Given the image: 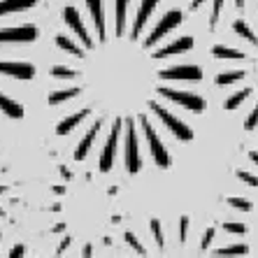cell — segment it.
<instances>
[{"label":"cell","mask_w":258,"mask_h":258,"mask_svg":"<svg viewBox=\"0 0 258 258\" xmlns=\"http://www.w3.org/2000/svg\"><path fill=\"white\" fill-rule=\"evenodd\" d=\"M140 121H142V131L144 135H147V142H149V149H151V156H154V163L156 165H161V168H170V156L168 151H165V147H163L161 138L156 135V131L151 128V123L147 121V116H140Z\"/></svg>","instance_id":"1"},{"label":"cell","mask_w":258,"mask_h":258,"mask_svg":"<svg viewBox=\"0 0 258 258\" xmlns=\"http://www.w3.org/2000/svg\"><path fill=\"white\" fill-rule=\"evenodd\" d=\"M158 93L168 100L177 102L181 107H186L188 112H203L205 109V100L196 93H186V91H174V89H165V86H158Z\"/></svg>","instance_id":"2"},{"label":"cell","mask_w":258,"mask_h":258,"mask_svg":"<svg viewBox=\"0 0 258 258\" xmlns=\"http://www.w3.org/2000/svg\"><path fill=\"white\" fill-rule=\"evenodd\" d=\"M126 168L128 172H140L142 170V158H140V149H138V133H135L133 119L126 121Z\"/></svg>","instance_id":"3"},{"label":"cell","mask_w":258,"mask_h":258,"mask_svg":"<svg viewBox=\"0 0 258 258\" xmlns=\"http://www.w3.org/2000/svg\"><path fill=\"white\" fill-rule=\"evenodd\" d=\"M149 107L154 109V112H156V114H158V119H161L163 123H165V126H168L170 131H172V133H174V135H177V138H179V140H184V142H188V140H193V131L186 126V123H184V121H179V119H177V116H174V114H170L168 109H165V107H161L158 102H151Z\"/></svg>","instance_id":"4"},{"label":"cell","mask_w":258,"mask_h":258,"mask_svg":"<svg viewBox=\"0 0 258 258\" xmlns=\"http://www.w3.org/2000/svg\"><path fill=\"white\" fill-rule=\"evenodd\" d=\"M161 79H165V82H200L203 70L198 66L168 68V70H161Z\"/></svg>","instance_id":"5"},{"label":"cell","mask_w":258,"mask_h":258,"mask_svg":"<svg viewBox=\"0 0 258 258\" xmlns=\"http://www.w3.org/2000/svg\"><path fill=\"white\" fill-rule=\"evenodd\" d=\"M119 133H121V121H116L114 126H112V133H109L107 138V144L102 147L100 151V170L102 172H109L112 170V163H114V154H116V144H119Z\"/></svg>","instance_id":"6"},{"label":"cell","mask_w":258,"mask_h":258,"mask_svg":"<svg viewBox=\"0 0 258 258\" xmlns=\"http://www.w3.org/2000/svg\"><path fill=\"white\" fill-rule=\"evenodd\" d=\"M181 24V12H177V10H172V12H168L165 17L158 21V26L154 30H151V35L147 37V42H144V47H151V44H156L158 40H161L165 33H170V30L174 28V26Z\"/></svg>","instance_id":"7"},{"label":"cell","mask_w":258,"mask_h":258,"mask_svg":"<svg viewBox=\"0 0 258 258\" xmlns=\"http://www.w3.org/2000/svg\"><path fill=\"white\" fill-rule=\"evenodd\" d=\"M37 37V28L30 26H14V28H3L0 30V42H33Z\"/></svg>","instance_id":"8"},{"label":"cell","mask_w":258,"mask_h":258,"mask_svg":"<svg viewBox=\"0 0 258 258\" xmlns=\"http://www.w3.org/2000/svg\"><path fill=\"white\" fill-rule=\"evenodd\" d=\"M0 75H10L14 79H33L35 68L30 63H19V60H0Z\"/></svg>","instance_id":"9"},{"label":"cell","mask_w":258,"mask_h":258,"mask_svg":"<svg viewBox=\"0 0 258 258\" xmlns=\"http://www.w3.org/2000/svg\"><path fill=\"white\" fill-rule=\"evenodd\" d=\"M63 19H66V24L70 26V28L79 35V40L86 44V49H93V40H91L89 30H86L84 24H82V19H79L77 10H75V7H66V12H63Z\"/></svg>","instance_id":"10"},{"label":"cell","mask_w":258,"mask_h":258,"mask_svg":"<svg viewBox=\"0 0 258 258\" xmlns=\"http://www.w3.org/2000/svg\"><path fill=\"white\" fill-rule=\"evenodd\" d=\"M156 3H158V0H142V3H140L138 17H135V24H133V33H131L133 40H138V37H140V33H142L144 24H147V19H149L151 12H154Z\"/></svg>","instance_id":"11"},{"label":"cell","mask_w":258,"mask_h":258,"mask_svg":"<svg viewBox=\"0 0 258 258\" xmlns=\"http://www.w3.org/2000/svg\"><path fill=\"white\" fill-rule=\"evenodd\" d=\"M191 47H193V37H179V40H174V42L168 44V47L158 49L156 54H154V58H170V56L184 54V51H188Z\"/></svg>","instance_id":"12"},{"label":"cell","mask_w":258,"mask_h":258,"mask_svg":"<svg viewBox=\"0 0 258 258\" xmlns=\"http://www.w3.org/2000/svg\"><path fill=\"white\" fill-rule=\"evenodd\" d=\"M100 121H96L93 126H91V131L84 135V140L79 142V147H77V151H75V161H84L86 158V151L91 149V144H93V140L98 138V133H100Z\"/></svg>","instance_id":"13"},{"label":"cell","mask_w":258,"mask_h":258,"mask_svg":"<svg viewBox=\"0 0 258 258\" xmlns=\"http://www.w3.org/2000/svg\"><path fill=\"white\" fill-rule=\"evenodd\" d=\"M86 5L91 10V17L96 21V30H98V37L105 42V17H102V0H86Z\"/></svg>","instance_id":"14"},{"label":"cell","mask_w":258,"mask_h":258,"mask_svg":"<svg viewBox=\"0 0 258 258\" xmlns=\"http://www.w3.org/2000/svg\"><path fill=\"white\" fill-rule=\"evenodd\" d=\"M89 114H91V109H89V107H86V109H79L77 114H72V116H68V119L60 121L58 128H56V133H58V135H68V133H70L72 128H77L79 123H82V121H84Z\"/></svg>","instance_id":"15"},{"label":"cell","mask_w":258,"mask_h":258,"mask_svg":"<svg viewBox=\"0 0 258 258\" xmlns=\"http://www.w3.org/2000/svg\"><path fill=\"white\" fill-rule=\"evenodd\" d=\"M37 0H0V17L12 12H24L28 7H33Z\"/></svg>","instance_id":"16"},{"label":"cell","mask_w":258,"mask_h":258,"mask_svg":"<svg viewBox=\"0 0 258 258\" xmlns=\"http://www.w3.org/2000/svg\"><path fill=\"white\" fill-rule=\"evenodd\" d=\"M0 112H5L7 116H12V119H21L24 116V107L19 105V102H14L12 98H7L0 93Z\"/></svg>","instance_id":"17"},{"label":"cell","mask_w":258,"mask_h":258,"mask_svg":"<svg viewBox=\"0 0 258 258\" xmlns=\"http://www.w3.org/2000/svg\"><path fill=\"white\" fill-rule=\"evenodd\" d=\"M114 12H116V37L123 35V28H126V7L128 0H116L114 3Z\"/></svg>","instance_id":"18"},{"label":"cell","mask_w":258,"mask_h":258,"mask_svg":"<svg viewBox=\"0 0 258 258\" xmlns=\"http://www.w3.org/2000/svg\"><path fill=\"white\" fill-rule=\"evenodd\" d=\"M212 56H216V58H244L242 51L228 49V47H223V44H214V47H212Z\"/></svg>","instance_id":"19"},{"label":"cell","mask_w":258,"mask_h":258,"mask_svg":"<svg viewBox=\"0 0 258 258\" xmlns=\"http://www.w3.org/2000/svg\"><path fill=\"white\" fill-rule=\"evenodd\" d=\"M79 96V89H63V91H56L49 96V105H60V102L70 100V98H77Z\"/></svg>","instance_id":"20"},{"label":"cell","mask_w":258,"mask_h":258,"mask_svg":"<svg viewBox=\"0 0 258 258\" xmlns=\"http://www.w3.org/2000/svg\"><path fill=\"white\" fill-rule=\"evenodd\" d=\"M56 44H58V49H63V51H68V54H72V56H79V58L84 56V51H82L77 44L72 42V40H68L66 35H58V37H56Z\"/></svg>","instance_id":"21"},{"label":"cell","mask_w":258,"mask_h":258,"mask_svg":"<svg viewBox=\"0 0 258 258\" xmlns=\"http://www.w3.org/2000/svg\"><path fill=\"white\" fill-rule=\"evenodd\" d=\"M233 30H235V33H237V35H242V37H244V40H249V42H253V44H256V47H258V37H256V33H253V30L249 28V26H246L244 21H242V19H240V21H235V24H233Z\"/></svg>","instance_id":"22"},{"label":"cell","mask_w":258,"mask_h":258,"mask_svg":"<svg viewBox=\"0 0 258 258\" xmlns=\"http://www.w3.org/2000/svg\"><path fill=\"white\" fill-rule=\"evenodd\" d=\"M216 256H244V253H249V246L246 244H230L226 246V249H216Z\"/></svg>","instance_id":"23"},{"label":"cell","mask_w":258,"mask_h":258,"mask_svg":"<svg viewBox=\"0 0 258 258\" xmlns=\"http://www.w3.org/2000/svg\"><path fill=\"white\" fill-rule=\"evenodd\" d=\"M240 79H244V72H242V70L223 72V75H219V77H216V84H219V86H228V84H233V82H240Z\"/></svg>","instance_id":"24"},{"label":"cell","mask_w":258,"mask_h":258,"mask_svg":"<svg viewBox=\"0 0 258 258\" xmlns=\"http://www.w3.org/2000/svg\"><path fill=\"white\" fill-rule=\"evenodd\" d=\"M249 93H251V89H242L240 93H235V96H230L228 100H226V109H235V107H240L242 102L249 98Z\"/></svg>","instance_id":"25"},{"label":"cell","mask_w":258,"mask_h":258,"mask_svg":"<svg viewBox=\"0 0 258 258\" xmlns=\"http://www.w3.org/2000/svg\"><path fill=\"white\" fill-rule=\"evenodd\" d=\"M51 75L58 77V79H75L77 77V72L75 70H70V68H60V66H56L54 70H51Z\"/></svg>","instance_id":"26"},{"label":"cell","mask_w":258,"mask_h":258,"mask_svg":"<svg viewBox=\"0 0 258 258\" xmlns=\"http://www.w3.org/2000/svg\"><path fill=\"white\" fill-rule=\"evenodd\" d=\"M221 7H223V0H214V7H212V17H210V30L216 28V21H219Z\"/></svg>","instance_id":"27"},{"label":"cell","mask_w":258,"mask_h":258,"mask_svg":"<svg viewBox=\"0 0 258 258\" xmlns=\"http://www.w3.org/2000/svg\"><path fill=\"white\" fill-rule=\"evenodd\" d=\"M151 233H154L156 244L163 249V230H161V221H158V219H151Z\"/></svg>","instance_id":"28"},{"label":"cell","mask_w":258,"mask_h":258,"mask_svg":"<svg viewBox=\"0 0 258 258\" xmlns=\"http://www.w3.org/2000/svg\"><path fill=\"white\" fill-rule=\"evenodd\" d=\"M228 205L230 207H235V210H242V212H249L251 210V203L244 198H228Z\"/></svg>","instance_id":"29"},{"label":"cell","mask_w":258,"mask_h":258,"mask_svg":"<svg viewBox=\"0 0 258 258\" xmlns=\"http://www.w3.org/2000/svg\"><path fill=\"white\" fill-rule=\"evenodd\" d=\"M123 237H126V242L133 246V249H135V253H142V256H144V253H147V249H144V246L140 244V242H138V237H135V235H133L131 230H128V233L123 235Z\"/></svg>","instance_id":"30"},{"label":"cell","mask_w":258,"mask_h":258,"mask_svg":"<svg viewBox=\"0 0 258 258\" xmlns=\"http://www.w3.org/2000/svg\"><path fill=\"white\" fill-rule=\"evenodd\" d=\"M237 177H240L244 184H249V186H258V177H256V174H251V172H246V170H240V172H237Z\"/></svg>","instance_id":"31"},{"label":"cell","mask_w":258,"mask_h":258,"mask_svg":"<svg viewBox=\"0 0 258 258\" xmlns=\"http://www.w3.org/2000/svg\"><path fill=\"white\" fill-rule=\"evenodd\" d=\"M223 230L242 235V233H246V226H244V223H223Z\"/></svg>","instance_id":"32"},{"label":"cell","mask_w":258,"mask_h":258,"mask_svg":"<svg viewBox=\"0 0 258 258\" xmlns=\"http://www.w3.org/2000/svg\"><path fill=\"white\" fill-rule=\"evenodd\" d=\"M253 126H258V105L251 109V114H249V119L244 121V128H246V131H251Z\"/></svg>","instance_id":"33"},{"label":"cell","mask_w":258,"mask_h":258,"mask_svg":"<svg viewBox=\"0 0 258 258\" xmlns=\"http://www.w3.org/2000/svg\"><path fill=\"white\" fill-rule=\"evenodd\" d=\"M214 233H216V230H214V228H207V233H205L203 242H200V246H203V249H210L212 240H214Z\"/></svg>","instance_id":"34"},{"label":"cell","mask_w":258,"mask_h":258,"mask_svg":"<svg viewBox=\"0 0 258 258\" xmlns=\"http://www.w3.org/2000/svg\"><path fill=\"white\" fill-rule=\"evenodd\" d=\"M186 230H188V216H181V223H179V240L181 242L186 240Z\"/></svg>","instance_id":"35"},{"label":"cell","mask_w":258,"mask_h":258,"mask_svg":"<svg viewBox=\"0 0 258 258\" xmlns=\"http://www.w3.org/2000/svg\"><path fill=\"white\" fill-rule=\"evenodd\" d=\"M19 258V256H24V244H17V246H14V249H12V251H10V258Z\"/></svg>","instance_id":"36"},{"label":"cell","mask_w":258,"mask_h":258,"mask_svg":"<svg viewBox=\"0 0 258 258\" xmlns=\"http://www.w3.org/2000/svg\"><path fill=\"white\" fill-rule=\"evenodd\" d=\"M68 246H70V237H66V240L60 242V246H58V253H63L68 249Z\"/></svg>","instance_id":"37"},{"label":"cell","mask_w":258,"mask_h":258,"mask_svg":"<svg viewBox=\"0 0 258 258\" xmlns=\"http://www.w3.org/2000/svg\"><path fill=\"white\" fill-rule=\"evenodd\" d=\"M203 3H205V0H193V3H191V10L196 12V10H198V7L203 5Z\"/></svg>","instance_id":"38"},{"label":"cell","mask_w":258,"mask_h":258,"mask_svg":"<svg viewBox=\"0 0 258 258\" xmlns=\"http://www.w3.org/2000/svg\"><path fill=\"white\" fill-rule=\"evenodd\" d=\"M82 256H91V244L84 246V251H82Z\"/></svg>","instance_id":"39"},{"label":"cell","mask_w":258,"mask_h":258,"mask_svg":"<svg viewBox=\"0 0 258 258\" xmlns=\"http://www.w3.org/2000/svg\"><path fill=\"white\" fill-rule=\"evenodd\" d=\"M60 172H63V177H66V179H70V177H72L70 170H66V168H60Z\"/></svg>","instance_id":"40"},{"label":"cell","mask_w":258,"mask_h":258,"mask_svg":"<svg viewBox=\"0 0 258 258\" xmlns=\"http://www.w3.org/2000/svg\"><path fill=\"white\" fill-rule=\"evenodd\" d=\"M235 5H237V10H244V0H235Z\"/></svg>","instance_id":"41"},{"label":"cell","mask_w":258,"mask_h":258,"mask_svg":"<svg viewBox=\"0 0 258 258\" xmlns=\"http://www.w3.org/2000/svg\"><path fill=\"white\" fill-rule=\"evenodd\" d=\"M249 158H251V161H256V163H258V151H251V154H249Z\"/></svg>","instance_id":"42"},{"label":"cell","mask_w":258,"mask_h":258,"mask_svg":"<svg viewBox=\"0 0 258 258\" xmlns=\"http://www.w3.org/2000/svg\"><path fill=\"white\" fill-rule=\"evenodd\" d=\"M3 191H5V186H0V193H3Z\"/></svg>","instance_id":"43"}]
</instances>
